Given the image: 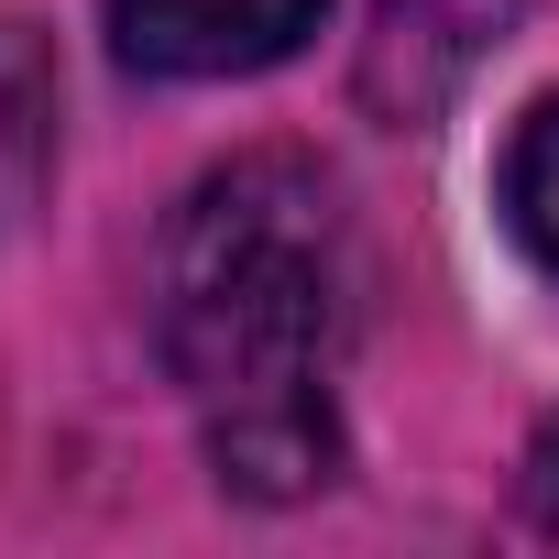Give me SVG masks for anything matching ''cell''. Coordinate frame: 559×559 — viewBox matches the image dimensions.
<instances>
[{
  "mask_svg": "<svg viewBox=\"0 0 559 559\" xmlns=\"http://www.w3.org/2000/svg\"><path fill=\"white\" fill-rule=\"evenodd\" d=\"M56 165V67L34 23H0V219H23Z\"/></svg>",
  "mask_w": 559,
  "mask_h": 559,
  "instance_id": "obj_3",
  "label": "cell"
},
{
  "mask_svg": "<svg viewBox=\"0 0 559 559\" xmlns=\"http://www.w3.org/2000/svg\"><path fill=\"white\" fill-rule=\"evenodd\" d=\"M526 515L559 537V417L537 428V450H526Z\"/></svg>",
  "mask_w": 559,
  "mask_h": 559,
  "instance_id": "obj_5",
  "label": "cell"
},
{
  "mask_svg": "<svg viewBox=\"0 0 559 559\" xmlns=\"http://www.w3.org/2000/svg\"><path fill=\"white\" fill-rule=\"evenodd\" d=\"M99 23L143 78H263L330 23V0H99Z\"/></svg>",
  "mask_w": 559,
  "mask_h": 559,
  "instance_id": "obj_2",
  "label": "cell"
},
{
  "mask_svg": "<svg viewBox=\"0 0 559 559\" xmlns=\"http://www.w3.org/2000/svg\"><path fill=\"white\" fill-rule=\"evenodd\" d=\"M493 198H504V230L559 274V88L515 121V143H504V176H493Z\"/></svg>",
  "mask_w": 559,
  "mask_h": 559,
  "instance_id": "obj_4",
  "label": "cell"
},
{
  "mask_svg": "<svg viewBox=\"0 0 559 559\" xmlns=\"http://www.w3.org/2000/svg\"><path fill=\"white\" fill-rule=\"evenodd\" d=\"M165 373L209 439V472L252 504H297L341 472V362H352V241L341 198L297 154L219 165L154 274Z\"/></svg>",
  "mask_w": 559,
  "mask_h": 559,
  "instance_id": "obj_1",
  "label": "cell"
}]
</instances>
